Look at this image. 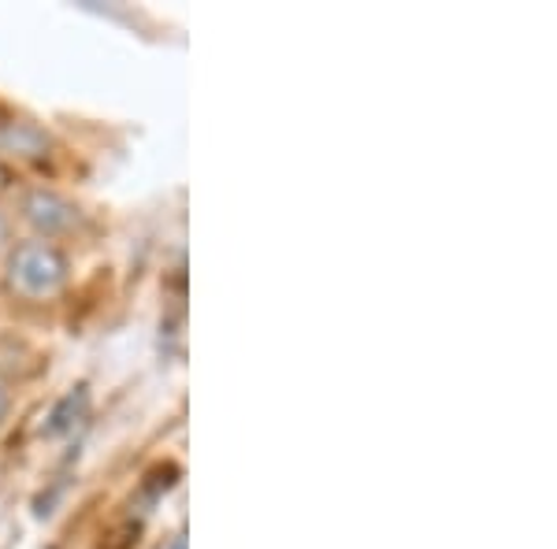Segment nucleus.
<instances>
[{"mask_svg": "<svg viewBox=\"0 0 557 549\" xmlns=\"http://www.w3.org/2000/svg\"><path fill=\"white\" fill-rule=\"evenodd\" d=\"M4 412H8V394L0 390V420H4Z\"/></svg>", "mask_w": 557, "mask_h": 549, "instance_id": "20e7f679", "label": "nucleus"}, {"mask_svg": "<svg viewBox=\"0 0 557 549\" xmlns=\"http://www.w3.org/2000/svg\"><path fill=\"white\" fill-rule=\"evenodd\" d=\"M67 278V260L60 257V249L45 246V241H26L12 253L8 264V283L15 286L23 297H49L64 286Z\"/></svg>", "mask_w": 557, "mask_h": 549, "instance_id": "f257e3e1", "label": "nucleus"}, {"mask_svg": "<svg viewBox=\"0 0 557 549\" xmlns=\"http://www.w3.org/2000/svg\"><path fill=\"white\" fill-rule=\"evenodd\" d=\"M86 409H89V394H86V386H78L75 394H67L64 401L52 409V416H49V435H60V431H71L78 420L86 416Z\"/></svg>", "mask_w": 557, "mask_h": 549, "instance_id": "7ed1b4c3", "label": "nucleus"}, {"mask_svg": "<svg viewBox=\"0 0 557 549\" xmlns=\"http://www.w3.org/2000/svg\"><path fill=\"white\" fill-rule=\"evenodd\" d=\"M23 212H26V220H30L34 227L45 230V234H64V230H71V227L78 223L75 204H71L67 197L52 194V190H34V194H26Z\"/></svg>", "mask_w": 557, "mask_h": 549, "instance_id": "f03ea898", "label": "nucleus"}]
</instances>
